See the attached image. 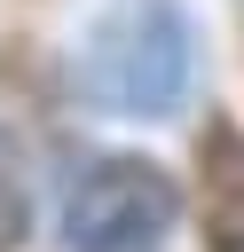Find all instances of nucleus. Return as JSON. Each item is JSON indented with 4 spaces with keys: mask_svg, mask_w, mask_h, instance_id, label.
Wrapping results in <instances>:
<instances>
[{
    "mask_svg": "<svg viewBox=\"0 0 244 252\" xmlns=\"http://www.w3.org/2000/svg\"><path fill=\"white\" fill-rule=\"evenodd\" d=\"M197 79V24L181 0H110L79 39V102L102 118H173Z\"/></svg>",
    "mask_w": 244,
    "mask_h": 252,
    "instance_id": "obj_1",
    "label": "nucleus"
},
{
    "mask_svg": "<svg viewBox=\"0 0 244 252\" xmlns=\"http://www.w3.org/2000/svg\"><path fill=\"white\" fill-rule=\"evenodd\" d=\"M197 236L205 252H244V126L228 118L197 134Z\"/></svg>",
    "mask_w": 244,
    "mask_h": 252,
    "instance_id": "obj_3",
    "label": "nucleus"
},
{
    "mask_svg": "<svg viewBox=\"0 0 244 252\" xmlns=\"http://www.w3.org/2000/svg\"><path fill=\"white\" fill-rule=\"evenodd\" d=\"M31 228V189H24V142L16 126L0 118V252H16Z\"/></svg>",
    "mask_w": 244,
    "mask_h": 252,
    "instance_id": "obj_4",
    "label": "nucleus"
},
{
    "mask_svg": "<svg viewBox=\"0 0 244 252\" xmlns=\"http://www.w3.org/2000/svg\"><path fill=\"white\" fill-rule=\"evenodd\" d=\"M173 220H181V181L157 158H134V150L87 158L63 181V205H55L63 252H150V244L173 236Z\"/></svg>",
    "mask_w": 244,
    "mask_h": 252,
    "instance_id": "obj_2",
    "label": "nucleus"
}]
</instances>
